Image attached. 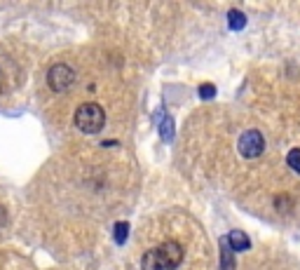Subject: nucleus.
I'll use <instances>...</instances> for the list:
<instances>
[{
  "mask_svg": "<svg viewBox=\"0 0 300 270\" xmlns=\"http://www.w3.org/2000/svg\"><path fill=\"white\" fill-rule=\"evenodd\" d=\"M228 242H230L232 252H247V249L251 247L249 235H247V232H242V230H232L230 235H228Z\"/></svg>",
  "mask_w": 300,
  "mask_h": 270,
  "instance_id": "39448f33",
  "label": "nucleus"
},
{
  "mask_svg": "<svg viewBox=\"0 0 300 270\" xmlns=\"http://www.w3.org/2000/svg\"><path fill=\"white\" fill-rule=\"evenodd\" d=\"M228 19H230V28H232V31H239V28H244V26H247V16L242 14L239 10H230V12H228Z\"/></svg>",
  "mask_w": 300,
  "mask_h": 270,
  "instance_id": "0eeeda50",
  "label": "nucleus"
},
{
  "mask_svg": "<svg viewBox=\"0 0 300 270\" xmlns=\"http://www.w3.org/2000/svg\"><path fill=\"white\" fill-rule=\"evenodd\" d=\"M183 261V247L178 242H164L160 247L143 254L141 266L143 270H176Z\"/></svg>",
  "mask_w": 300,
  "mask_h": 270,
  "instance_id": "f257e3e1",
  "label": "nucleus"
},
{
  "mask_svg": "<svg viewBox=\"0 0 300 270\" xmlns=\"http://www.w3.org/2000/svg\"><path fill=\"white\" fill-rule=\"evenodd\" d=\"M75 82V70L70 68L68 64H54L52 68L47 70V85L52 87L54 92H66Z\"/></svg>",
  "mask_w": 300,
  "mask_h": 270,
  "instance_id": "7ed1b4c3",
  "label": "nucleus"
},
{
  "mask_svg": "<svg viewBox=\"0 0 300 270\" xmlns=\"http://www.w3.org/2000/svg\"><path fill=\"white\" fill-rule=\"evenodd\" d=\"M5 224H7V209L0 204V228H2Z\"/></svg>",
  "mask_w": 300,
  "mask_h": 270,
  "instance_id": "ddd939ff",
  "label": "nucleus"
},
{
  "mask_svg": "<svg viewBox=\"0 0 300 270\" xmlns=\"http://www.w3.org/2000/svg\"><path fill=\"white\" fill-rule=\"evenodd\" d=\"M106 124V113L99 104L94 101H87L82 106H77L75 110V127L85 134H99Z\"/></svg>",
  "mask_w": 300,
  "mask_h": 270,
  "instance_id": "f03ea898",
  "label": "nucleus"
},
{
  "mask_svg": "<svg viewBox=\"0 0 300 270\" xmlns=\"http://www.w3.org/2000/svg\"><path fill=\"white\" fill-rule=\"evenodd\" d=\"M221 270H235V256H232V247L228 242V235L221 238Z\"/></svg>",
  "mask_w": 300,
  "mask_h": 270,
  "instance_id": "423d86ee",
  "label": "nucleus"
},
{
  "mask_svg": "<svg viewBox=\"0 0 300 270\" xmlns=\"http://www.w3.org/2000/svg\"><path fill=\"white\" fill-rule=\"evenodd\" d=\"M160 134L164 141H171L174 139V120H171L169 116L162 118V124H160Z\"/></svg>",
  "mask_w": 300,
  "mask_h": 270,
  "instance_id": "6e6552de",
  "label": "nucleus"
},
{
  "mask_svg": "<svg viewBox=\"0 0 300 270\" xmlns=\"http://www.w3.org/2000/svg\"><path fill=\"white\" fill-rule=\"evenodd\" d=\"M127 235H129V224L117 221V224H115V242H117V244H124Z\"/></svg>",
  "mask_w": 300,
  "mask_h": 270,
  "instance_id": "1a4fd4ad",
  "label": "nucleus"
},
{
  "mask_svg": "<svg viewBox=\"0 0 300 270\" xmlns=\"http://www.w3.org/2000/svg\"><path fill=\"white\" fill-rule=\"evenodd\" d=\"M289 207H291V198H289V195H279L277 198V209L279 212H289Z\"/></svg>",
  "mask_w": 300,
  "mask_h": 270,
  "instance_id": "f8f14e48",
  "label": "nucleus"
},
{
  "mask_svg": "<svg viewBox=\"0 0 300 270\" xmlns=\"http://www.w3.org/2000/svg\"><path fill=\"white\" fill-rule=\"evenodd\" d=\"M286 162H289V167H291L293 172L300 174V148H293L291 153L286 155Z\"/></svg>",
  "mask_w": 300,
  "mask_h": 270,
  "instance_id": "9d476101",
  "label": "nucleus"
},
{
  "mask_svg": "<svg viewBox=\"0 0 300 270\" xmlns=\"http://www.w3.org/2000/svg\"><path fill=\"white\" fill-rule=\"evenodd\" d=\"M200 94H202V99H211L216 94V87L211 85V82H204V85L200 87Z\"/></svg>",
  "mask_w": 300,
  "mask_h": 270,
  "instance_id": "9b49d317",
  "label": "nucleus"
},
{
  "mask_svg": "<svg viewBox=\"0 0 300 270\" xmlns=\"http://www.w3.org/2000/svg\"><path fill=\"white\" fill-rule=\"evenodd\" d=\"M265 150V139L258 130H247L239 136V153L244 158H258Z\"/></svg>",
  "mask_w": 300,
  "mask_h": 270,
  "instance_id": "20e7f679",
  "label": "nucleus"
},
{
  "mask_svg": "<svg viewBox=\"0 0 300 270\" xmlns=\"http://www.w3.org/2000/svg\"><path fill=\"white\" fill-rule=\"evenodd\" d=\"M0 92H2V70H0Z\"/></svg>",
  "mask_w": 300,
  "mask_h": 270,
  "instance_id": "4468645a",
  "label": "nucleus"
}]
</instances>
